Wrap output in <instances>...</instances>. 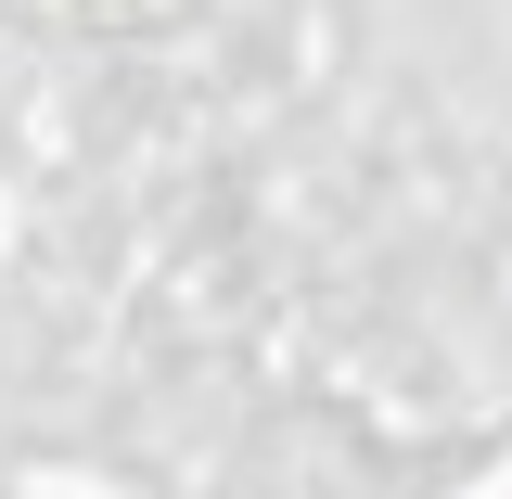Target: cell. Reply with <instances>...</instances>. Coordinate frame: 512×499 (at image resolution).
Instances as JSON below:
<instances>
[]
</instances>
